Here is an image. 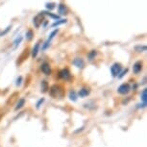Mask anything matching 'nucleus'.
<instances>
[{
    "label": "nucleus",
    "instance_id": "4be33fe9",
    "mask_svg": "<svg viewBox=\"0 0 147 147\" xmlns=\"http://www.w3.org/2000/svg\"><path fill=\"white\" fill-rule=\"evenodd\" d=\"M41 90H42L43 92H45V91H47V90H48V86H47L46 81L41 82Z\"/></svg>",
    "mask_w": 147,
    "mask_h": 147
},
{
    "label": "nucleus",
    "instance_id": "dca6fc26",
    "mask_svg": "<svg viewBox=\"0 0 147 147\" xmlns=\"http://www.w3.org/2000/svg\"><path fill=\"white\" fill-rule=\"evenodd\" d=\"M58 32H59V30H54V31L53 32H52L51 33V34H50V36H49V38H47V40H46V42H48V43H50L51 42V40H53V38H54V37H55V36H56L57 34H58Z\"/></svg>",
    "mask_w": 147,
    "mask_h": 147
},
{
    "label": "nucleus",
    "instance_id": "aec40b11",
    "mask_svg": "<svg viewBox=\"0 0 147 147\" xmlns=\"http://www.w3.org/2000/svg\"><path fill=\"white\" fill-rule=\"evenodd\" d=\"M22 41V37H18L16 38L15 40H13V47H18L19 44H20V42Z\"/></svg>",
    "mask_w": 147,
    "mask_h": 147
},
{
    "label": "nucleus",
    "instance_id": "f03ea898",
    "mask_svg": "<svg viewBox=\"0 0 147 147\" xmlns=\"http://www.w3.org/2000/svg\"><path fill=\"white\" fill-rule=\"evenodd\" d=\"M121 70H122V66L120 63H113V65L111 66V73H112V75L113 77L118 76Z\"/></svg>",
    "mask_w": 147,
    "mask_h": 147
},
{
    "label": "nucleus",
    "instance_id": "a211bd4d",
    "mask_svg": "<svg viewBox=\"0 0 147 147\" xmlns=\"http://www.w3.org/2000/svg\"><path fill=\"white\" fill-rule=\"evenodd\" d=\"M69 99H70L71 101H76L77 100V94L74 90H71L70 92H69Z\"/></svg>",
    "mask_w": 147,
    "mask_h": 147
},
{
    "label": "nucleus",
    "instance_id": "39448f33",
    "mask_svg": "<svg viewBox=\"0 0 147 147\" xmlns=\"http://www.w3.org/2000/svg\"><path fill=\"white\" fill-rule=\"evenodd\" d=\"M131 90V87H130L129 84H122L121 86H119L117 88V92L120 94H127Z\"/></svg>",
    "mask_w": 147,
    "mask_h": 147
},
{
    "label": "nucleus",
    "instance_id": "7ed1b4c3",
    "mask_svg": "<svg viewBox=\"0 0 147 147\" xmlns=\"http://www.w3.org/2000/svg\"><path fill=\"white\" fill-rule=\"evenodd\" d=\"M59 77L61 79L65 80V81H69L71 79V74L70 71L67 68H63L59 72Z\"/></svg>",
    "mask_w": 147,
    "mask_h": 147
},
{
    "label": "nucleus",
    "instance_id": "9d476101",
    "mask_svg": "<svg viewBox=\"0 0 147 147\" xmlns=\"http://www.w3.org/2000/svg\"><path fill=\"white\" fill-rule=\"evenodd\" d=\"M40 41H38L37 43H36V45L34 46V48L32 49V57L33 58H36L37 57V55L38 53V50H40Z\"/></svg>",
    "mask_w": 147,
    "mask_h": 147
},
{
    "label": "nucleus",
    "instance_id": "f8f14e48",
    "mask_svg": "<svg viewBox=\"0 0 147 147\" xmlns=\"http://www.w3.org/2000/svg\"><path fill=\"white\" fill-rule=\"evenodd\" d=\"M25 105V99L24 98H21V99H19L18 100V102L16 103V108H15V110L16 111H18V110H20L22 107Z\"/></svg>",
    "mask_w": 147,
    "mask_h": 147
},
{
    "label": "nucleus",
    "instance_id": "f257e3e1",
    "mask_svg": "<svg viewBox=\"0 0 147 147\" xmlns=\"http://www.w3.org/2000/svg\"><path fill=\"white\" fill-rule=\"evenodd\" d=\"M50 95L54 98H57V97H61L63 95V90L60 86L54 85L53 87L50 88Z\"/></svg>",
    "mask_w": 147,
    "mask_h": 147
},
{
    "label": "nucleus",
    "instance_id": "2eb2a0df",
    "mask_svg": "<svg viewBox=\"0 0 147 147\" xmlns=\"http://www.w3.org/2000/svg\"><path fill=\"white\" fill-rule=\"evenodd\" d=\"M40 13H42L43 16H50V18H53V19H58V20L60 19V16H59L54 15V13H49V12H40Z\"/></svg>",
    "mask_w": 147,
    "mask_h": 147
},
{
    "label": "nucleus",
    "instance_id": "20e7f679",
    "mask_svg": "<svg viewBox=\"0 0 147 147\" xmlns=\"http://www.w3.org/2000/svg\"><path fill=\"white\" fill-rule=\"evenodd\" d=\"M44 20V16L42 13H40V15L36 16L34 18H33V23L36 28H38L40 26V24L42 23V21Z\"/></svg>",
    "mask_w": 147,
    "mask_h": 147
},
{
    "label": "nucleus",
    "instance_id": "bb28decb",
    "mask_svg": "<svg viewBox=\"0 0 147 147\" xmlns=\"http://www.w3.org/2000/svg\"><path fill=\"white\" fill-rule=\"evenodd\" d=\"M21 82H22V77L21 76H19L18 79H16V86H20L21 85Z\"/></svg>",
    "mask_w": 147,
    "mask_h": 147
},
{
    "label": "nucleus",
    "instance_id": "9b49d317",
    "mask_svg": "<svg viewBox=\"0 0 147 147\" xmlns=\"http://www.w3.org/2000/svg\"><path fill=\"white\" fill-rule=\"evenodd\" d=\"M78 94H79L80 97H86V96H88V94H90V90L87 88H81V90H79Z\"/></svg>",
    "mask_w": 147,
    "mask_h": 147
},
{
    "label": "nucleus",
    "instance_id": "4468645a",
    "mask_svg": "<svg viewBox=\"0 0 147 147\" xmlns=\"http://www.w3.org/2000/svg\"><path fill=\"white\" fill-rule=\"evenodd\" d=\"M97 55V51L96 50H91L88 53V61H93L94 59H95Z\"/></svg>",
    "mask_w": 147,
    "mask_h": 147
},
{
    "label": "nucleus",
    "instance_id": "a878e982",
    "mask_svg": "<svg viewBox=\"0 0 147 147\" xmlns=\"http://www.w3.org/2000/svg\"><path fill=\"white\" fill-rule=\"evenodd\" d=\"M43 101H44V98L40 99V100H38V101L37 102V106H36V108H37V109H40V106H41V104L43 103Z\"/></svg>",
    "mask_w": 147,
    "mask_h": 147
},
{
    "label": "nucleus",
    "instance_id": "1a4fd4ad",
    "mask_svg": "<svg viewBox=\"0 0 147 147\" xmlns=\"http://www.w3.org/2000/svg\"><path fill=\"white\" fill-rule=\"evenodd\" d=\"M58 12H59L60 15H66L67 13V8L65 4H60L59 6H58Z\"/></svg>",
    "mask_w": 147,
    "mask_h": 147
},
{
    "label": "nucleus",
    "instance_id": "423d86ee",
    "mask_svg": "<svg viewBox=\"0 0 147 147\" xmlns=\"http://www.w3.org/2000/svg\"><path fill=\"white\" fill-rule=\"evenodd\" d=\"M40 69L42 71V73L45 74V75H50L51 74V66L48 63H43L40 65Z\"/></svg>",
    "mask_w": 147,
    "mask_h": 147
},
{
    "label": "nucleus",
    "instance_id": "f3484780",
    "mask_svg": "<svg viewBox=\"0 0 147 147\" xmlns=\"http://www.w3.org/2000/svg\"><path fill=\"white\" fill-rule=\"evenodd\" d=\"M66 22H67V19H59V20H57L56 22H54V23L52 24V27H56V26L62 25V24L66 23Z\"/></svg>",
    "mask_w": 147,
    "mask_h": 147
},
{
    "label": "nucleus",
    "instance_id": "412c9836",
    "mask_svg": "<svg viewBox=\"0 0 147 147\" xmlns=\"http://www.w3.org/2000/svg\"><path fill=\"white\" fill-rule=\"evenodd\" d=\"M33 36H34V33H33L32 30H28V31L26 32V38L28 40H32Z\"/></svg>",
    "mask_w": 147,
    "mask_h": 147
},
{
    "label": "nucleus",
    "instance_id": "393cba45",
    "mask_svg": "<svg viewBox=\"0 0 147 147\" xmlns=\"http://www.w3.org/2000/svg\"><path fill=\"white\" fill-rule=\"evenodd\" d=\"M127 72H128V68H126V69H123V70H121V72L120 73H119V75L117 76L119 79H121L122 77H123L124 75H125V74L127 73Z\"/></svg>",
    "mask_w": 147,
    "mask_h": 147
},
{
    "label": "nucleus",
    "instance_id": "5701e85b",
    "mask_svg": "<svg viewBox=\"0 0 147 147\" xmlns=\"http://www.w3.org/2000/svg\"><path fill=\"white\" fill-rule=\"evenodd\" d=\"M11 28H12V27H11V26H8L7 28L4 30V31L0 32V37H2V36H5L6 34H8V33H9V31L11 30Z\"/></svg>",
    "mask_w": 147,
    "mask_h": 147
},
{
    "label": "nucleus",
    "instance_id": "6ab92c4d",
    "mask_svg": "<svg viewBox=\"0 0 147 147\" xmlns=\"http://www.w3.org/2000/svg\"><path fill=\"white\" fill-rule=\"evenodd\" d=\"M135 50L137 52H144L146 51V45H137L135 47Z\"/></svg>",
    "mask_w": 147,
    "mask_h": 147
},
{
    "label": "nucleus",
    "instance_id": "b1692460",
    "mask_svg": "<svg viewBox=\"0 0 147 147\" xmlns=\"http://www.w3.org/2000/svg\"><path fill=\"white\" fill-rule=\"evenodd\" d=\"M45 6H46V9L47 10H50V11L53 10L54 8L56 7V6H55V3H47Z\"/></svg>",
    "mask_w": 147,
    "mask_h": 147
},
{
    "label": "nucleus",
    "instance_id": "6e6552de",
    "mask_svg": "<svg viewBox=\"0 0 147 147\" xmlns=\"http://www.w3.org/2000/svg\"><path fill=\"white\" fill-rule=\"evenodd\" d=\"M142 69V63L141 62H137L133 65V71H134L135 74H138Z\"/></svg>",
    "mask_w": 147,
    "mask_h": 147
},
{
    "label": "nucleus",
    "instance_id": "0eeeda50",
    "mask_svg": "<svg viewBox=\"0 0 147 147\" xmlns=\"http://www.w3.org/2000/svg\"><path fill=\"white\" fill-rule=\"evenodd\" d=\"M72 63H73V65H75L76 67H78V68H83L85 66L84 60L81 59V58H76V59H74L73 62H72Z\"/></svg>",
    "mask_w": 147,
    "mask_h": 147
},
{
    "label": "nucleus",
    "instance_id": "ddd939ff",
    "mask_svg": "<svg viewBox=\"0 0 147 147\" xmlns=\"http://www.w3.org/2000/svg\"><path fill=\"white\" fill-rule=\"evenodd\" d=\"M146 93H147V90L146 88H144L142 90V92H141V101H142V105L144 106H146V103H147V96H146Z\"/></svg>",
    "mask_w": 147,
    "mask_h": 147
}]
</instances>
